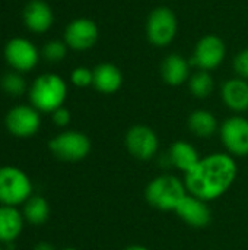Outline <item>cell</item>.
<instances>
[{
	"mask_svg": "<svg viewBox=\"0 0 248 250\" xmlns=\"http://www.w3.org/2000/svg\"><path fill=\"white\" fill-rule=\"evenodd\" d=\"M1 88L4 92L13 97H19L26 89V82L19 73H6L1 78Z\"/></svg>",
	"mask_w": 248,
	"mask_h": 250,
	"instance_id": "obj_23",
	"label": "cell"
},
{
	"mask_svg": "<svg viewBox=\"0 0 248 250\" xmlns=\"http://www.w3.org/2000/svg\"><path fill=\"white\" fill-rule=\"evenodd\" d=\"M124 250H149L145 246H140V245H132V246H127Z\"/></svg>",
	"mask_w": 248,
	"mask_h": 250,
	"instance_id": "obj_29",
	"label": "cell"
},
{
	"mask_svg": "<svg viewBox=\"0 0 248 250\" xmlns=\"http://www.w3.org/2000/svg\"><path fill=\"white\" fill-rule=\"evenodd\" d=\"M123 85V73L113 63H101L94 69L92 86L101 94H115Z\"/></svg>",
	"mask_w": 248,
	"mask_h": 250,
	"instance_id": "obj_18",
	"label": "cell"
},
{
	"mask_svg": "<svg viewBox=\"0 0 248 250\" xmlns=\"http://www.w3.org/2000/svg\"><path fill=\"white\" fill-rule=\"evenodd\" d=\"M66 54H67V44L63 41L53 40V41H48L44 47V57L48 62H53V63L61 62L66 57Z\"/></svg>",
	"mask_w": 248,
	"mask_h": 250,
	"instance_id": "obj_24",
	"label": "cell"
},
{
	"mask_svg": "<svg viewBox=\"0 0 248 250\" xmlns=\"http://www.w3.org/2000/svg\"><path fill=\"white\" fill-rule=\"evenodd\" d=\"M7 63L18 72H29L38 63V50L26 38H12L4 47Z\"/></svg>",
	"mask_w": 248,
	"mask_h": 250,
	"instance_id": "obj_12",
	"label": "cell"
},
{
	"mask_svg": "<svg viewBox=\"0 0 248 250\" xmlns=\"http://www.w3.org/2000/svg\"><path fill=\"white\" fill-rule=\"evenodd\" d=\"M25 218L16 207L0 205V243H15L23 231Z\"/></svg>",
	"mask_w": 248,
	"mask_h": 250,
	"instance_id": "obj_17",
	"label": "cell"
},
{
	"mask_svg": "<svg viewBox=\"0 0 248 250\" xmlns=\"http://www.w3.org/2000/svg\"><path fill=\"white\" fill-rule=\"evenodd\" d=\"M124 145L133 158L139 161H149L159 149V139L155 130L149 126L136 125L126 132Z\"/></svg>",
	"mask_w": 248,
	"mask_h": 250,
	"instance_id": "obj_8",
	"label": "cell"
},
{
	"mask_svg": "<svg viewBox=\"0 0 248 250\" xmlns=\"http://www.w3.org/2000/svg\"><path fill=\"white\" fill-rule=\"evenodd\" d=\"M32 182L29 176L15 166L0 167V205L19 207L32 196Z\"/></svg>",
	"mask_w": 248,
	"mask_h": 250,
	"instance_id": "obj_4",
	"label": "cell"
},
{
	"mask_svg": "<svg viewBox=\"0 0 248 250\" xmlns=\"http://www.w3.org/2000/svg\"><path fill=\"white\" fill-rule=\"evenodd\" d=\"M34 250H56L54 249V246L53 245H50V243H47V242H39Z\"/></svg>",
	"mask_w": 248,
	"mask_h": 250,
	"instance_id": "obj_28",
	"label": "cell"
},
{
	"mask_svg": "<svg viewBox=\"0 0 248 250\" xmlns=\"http://www.w3.org/2000/svg\"><path fill=\"white\" fill-rule=\"evenodd\" d=\"M215 88V81L210 75V72L206 70H197L194 75L189 79V89L191 95L196 98H206L212 94Z\"/></svg>",
	"mask_w": 248,
	"mask_h": 250,
	"instance_id": "obj_22",
	"label": "cell"
},
{
	"mask_svg": "<svg viewBox=\"0 0 248 250\" xmlns=\"http://www.w3.org/2000/svg\"><path fill=\"white\" fill-rule=\"evenodd\" d=\"M234 70L237 72L238 78H243V79H248V47L241 50L235 59H234Z\"/></svg>",
	"mask_w": 248,
	"mask_h": 250,
	"instance_id": "obj_26",
	"label": "cell"
},
{
	"mask_svg": "<svg viewBox=\"0 0 248 250\" xmlns=\"http://www.w3.org/2000/svg\"><path fill=\"white\" fill-rule=\"evenodd\" d=\"M70 81L77 88H86L94 82V70L85 66H79L70 73Z\"/></svg>",
	"mask_w": 248,
	"mask_h": 250,
	"instance_id": "obj_25",
	"label": "cell"
},
{
	"mask_svg": "<svg viewBox=\"0 0 248 250\" xmlns=\"http://www.w3.org/2000/svg\"><path fill=\"white\" fill-rule=\"evenodd\" d=\"M177 32L178 19L170 7L159 6L149 13L146 19V37L153 47H168L175 40Z\"/></svg>",
	"mask_w": 248,
	"mask_h": 250,
	"instance_id": "obj_5",
	"label": "cell"
},
{
	"mask_svg": "<svg viewBox=\"0 0 248 250\" xmlns=\"http://www.w3.org/2000/svg\"><path fill=\"white\" fill-rule=\"evenodd\" d=\"M187 195L184 182L172 174H161L149 182L145 198L152 208L159 211H175Z\"/></svg>",
	"mask_w": 248,
	"mask_h": 250,
	"instance_id": "obj_3",
	"label": "cell"
},
{
	"mask_svg": "<svg viewBox=\"0 0 248 250\" xmlns=\"http://www.w3.org/2000/svg\"><path fill=\"white\" fill-rule=\"evenodd\" d=\"M177 215L193 229H205L212 221V212L208 202L187 193L175 209Z\"/></svg>",
	"mask_w": 248,
	"mask_h": 250,
	"instance_id": "obj_13",
	"label": "cell"
},
{
	"mask_svg": "<svg viewBox=\"0 0 248 250\" xmlns=\"http://www.w3.org/2000/svg\"><path fill=\"white\" fill-rule=\"evenodd\" d=\"M6 129L15 138H31L41 127L39 111L32 105H16L9 110L4 119Z\"/></svg>",
	"mask_w": 248,
	"mask_h": 250,
	"instance_id": "obj_9",
	"label": "cell"
},
{
	"mask_svg": "<svg viewBox=\"0 0 248 250\" xmlns=\"http://www.w3.org/2000/svg\"><path fill=\"white\" fill-rule=\"evenodd\" d=\"M23 218L26 223L32 226L44 224L50 217V205L45 198L42 196H31L23 204Z\"/></svg>",
	"mask_w": 248,
	"mask_h": 250,
	"instance_id": "obj_21",
	"label": "cell"
},
{
	"mask_svg": "<svg viewBox=\"0 0 248 250\" xmlns=\"http://www.w3.org/2000/svg\"><path fill=\"white\" fill-rule=\"evenodd\" d=\"M48 149L60 161L77 163L89 155L91 139L83 132L66 130L48 142Z\"/></svg>",
	"mask_w": 248,
	"mask_h": 250,
	"instance_id": "obj_6",
	"label": "cell"
},
{
	"mask_svg": "<svg viewBox=\"0 0 248 250\" xmlns=\"http://www.w3.org/2000/svg\"><path fill=\"white\" fill-rule=\"evenodd\" d=\"M23 21L28 29L37 34H42L51 28L54 15L51 7L45 1L31 0L23 10Z\"/></svg>",
	"mask_w": 248,
	"mask_h": 250,
	"instance_id": "obj_15",
	"label": "cell"
},
{
	"mask_svg": "<svg viewBox=\"0 0 248 250\" xmlns=\"http://www.w3.org/2000/svg\"><path fill=\"white\" fill-rule=\"evenodd\" d=\"M0 250H4V249H3V248H1V246H0Z\"/></svg>",
	"mask_w": 248,
	"mask_h": 250,
	"instance_id": "obj_31",
	"label": "cell"
},
{
	"mask_svg": "<svg viewBox=\"0 0 248 250\" xmlns=\"http://www.w3.org/2000/svg\"><path fill=\"white\" fill-rule=\"evenodd\" d=\"M227 54V45L224 40L215 34L203 35L193 50L190 57V64L197 67L199 70L212 72L218 69Z\"/></svg>",
	"mask_w": 248,
	"mask_h": 250,
	"instance_id": "obj_7",
	"label": "cell"
},
{
	"mask_svg": "<svg viewBox=\"0 0 248 250\" xmlns=\"http://www.w3.org/2000/svg\"><path fill=\"white\" fill-rule=\"evenodd\" d=\"M187 126L194 136L210 138L218 130V120L208 110H196L189 116Z\"/></svg>",
	"mask_w": 248,
	"mask_h": 250,
	"instance_id": "obj_20",
	"label": "cell"
},
{
	"mask_svg": "<svg viewBox=\"0 0 248 250\" xmlns=\"http://www.w3.org/2000/svg\"><path fill=\"white\" fill-rule=\"evenodd\" d=\"M224 104L234 113H244L248 110V82L243 78L228 79L221 88Z\"/></svg>",
	"mask_w": 248,
	"mask_h": 250,
	"instance_id": "obj_16",
	"label": "cell"
},
{
	"mask_svg": "<svg viewBox=\"0 0 248 250\" xmlns=\"http://www.w3.org/2000/svg\"><path fill=\"white\" fill-rule=\"evenodd\" d=\"M51 119H53V122H54L56 126H58V127H66V126L70 123L72 116H70V111H69L66 107H60V108H57L54 113H51Z\"/></svg>",
	"mask_w": 248,
	"mask_h": 250,
	"instance_id": "obj_27",
	"label": "cell"
},
{
	"mask_svg": "<svg viewBox=\"0 0 248 250\" xmlns=\"http://www.w3.org/2000/svg\"><path fill=\"white\" fill-rule=\"evenodd\" d=\"M60 250H77V249H75V248H63V249H60Z\"/></svg>",
	"mask_w": 248,
	"mask_h": 250,
	"instance_id": "obj_30",
	"label": "cell"
},
{
	"mask_svg": "<svg viewBox=\"0 0 248 250\" xmlns=\"http://www.w3.org/2000/svg\"><path fill=\"white\" fill-rule=\"evenodd\" d=\"M190 66L186 57L171 53L161 63V78L170 86H180L190 79Z\"/></svg>",
	"mask_w": 248,
	"mask_h": 250,
	"instance_id": "obj_14",
	"label": "cell"
},
{
	"mask_svg": "<svg viewBox=\"0 0 248 250\" xmlns=\"http://www.w3.org/2000/svg\"><path fill=\"white\" fill-rule=\"evenodd\" d=\"M238 166L232 155L215 152L200 161L184 174V185L190 195L210 202L219 199L234 185Z\"/></svg>",
	"mask_w": 248,
	"mask_h": 250,
	"instance_id": "obj_1",
	"label": "cell"
},
{
	"mask_svg": "<svg viewBox=\"0 0 248 250\" xmlns=\"http://www.w3.org/2000/svg\"><path fill=\"white\" fill-rule=\"evenodd\" d=\"M67 98V83L56 73L38 76L29 89V100L34 108L42 113H54L63 107Z\"/></svg>",
	"mask_w": 248,
	"mask_h": 250,
	"instance_id": "obj_2",
	"label": "cell"
},
{
	"mask_svg": "<svg viewBox=\"0 0 248 250\" xmlns=\"http://www.w3.org/2000/svg\"><path fill=\"white\" fill-rule=\"evenodd\" d=\"M221 141L232 157L248 155V120L243 116L227 119L219 127Z\"/></svg>",
	"mask_w": 248,
	"mask_h": 250,
	"instance_id": "obj_10",
	"label": "cell"
},
{
	"mask_svg": "<svg viewBox=\"0 0 248 250\" xmlns=\"http://www.w3.org/2000/svg\"><path fill=\"white\" fill-rule=\"evenodd\" d=\"M99 37V29L95 21L89 18L73 19L64 31V42L76 51H86L92 48Z\"/></svg>",
	"mask_w": 248,
	"mask_h": 250,
	"instance_id": "obj_11",
	"label": "cell"
},
{
	"mask_svg": "<svg viewBox=\"0 0 248 250\" xmlns=\"http://www.w3.org/2000/svg\"><path fill=\"white\" fill-rule=\"evenodd\" d=\"M167 157L170 164L177 167L184 174L189 173L200 161V155L197 149L186 141H177L171 144Z\"/></svg>",
	"mask_w": 248,
	"mask_h": 250,
	"instance_id": "obj_19",
	"label": "cell"
}]
</instances>
